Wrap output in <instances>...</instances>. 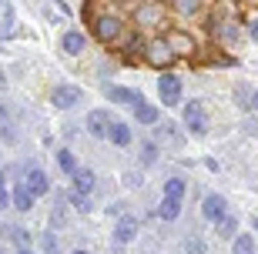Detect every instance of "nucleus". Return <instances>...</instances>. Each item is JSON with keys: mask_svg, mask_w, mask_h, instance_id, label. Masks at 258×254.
Returning <instances> with one entry per match:
<instances>
[{"mask_svg": "<svg viewBox=\"0 0 258 254\" xmlns=\"http://www.w3.org/2000/svg\"><path fill=\"white\" fill-rule=\"evenodd\" d=\"M184 127L191 134H208V114H205V104L201 101H188V107H184Z\"/></svg>", "mask_w": 258, "mask_h": 254, "instance_id": "nucleus-1", "label": "nucleus"}, {"mask_svg": "<svg viewBox=\"0 0 258 254\" xmlns=\"http://www.w3.org/2000/svg\"><path fill=\"white\" fill-rule=\"evenodd\" d=\"M144 54H148V64H151V67H171L174 57H178L171 47H168V40H164V37L151 40V44L144 47Z\"/></svg>", "mask_w": 258, "mask_h": 254, "instance_id": "nucleus-2", "label": "nucleus"}, {"mask_svg": "<svg viewBox=\"0 0 258 254\" xmlns=\"http://www.w3.org/2000/svg\"><path fill=\"white\" fill-rule=\"evenodd\" d=\"M158 94H161L164 107H178L181 104V80L174 74H161L158 77Z\"/></svg>", "mask_w": 258, "mask_h": 254, "instance_id": "nucleus-3", "label": "nucleus"}, {"mask_svg": "<svg viewBox=\"0 0 258 254\" xmlns=\"http://www.w3.org/2000/svg\"><path fill=\"white\" fill-rule=\"evenodd\" d=\"M94 34H97V40H114L117 34H121V20L114 17V14H101V17L94 20Z\"/></svg>", "mask_w": 258, "mask_h": 254, "instance_id": "nucleus-4", "label": "nucleus"}, {"mask_svg": "<svg viewBox=\"0 0 258 254\" xmlns=\"http://www.w3.org/2000/svg\"><path fill=\"white\" fill-rule=\"evenodd\" d=\"M81 97H84V94H81V87H74V84H60V87H54V107H60V111L74 107Z\"/></svg>", "mask_w": 258, "mask_h": 254, "instance_id": "nucleus-5", "label": "nucleus"}, {"mask_svg": "<svg viewBox=\"0 0 258 254\" xmlns=\"http://www.w3.org/2000/svg\"><path fill=\"white\" fill-rule=\"evenodd\" d=\"M164 40H168V47H171L178 57H188L195 50V40L188 37L184 30H168V34H164Z\"/></svg>", "mask_w": 258, "mask_h": 254, "instance_id": "nucleus-6", "label": "nucleus"}, {"mask_svg": "<svg viewBox=\"0 0 258 254\" xmlns=\"http://www.w3.org/2000/svg\"><path fill=\"white\" fill-rule=\"evenodd\" d=\"M111 117H107V111H91L87 114V131L94 134V137H107V131H111Z\"/></svg>", "mask_w": 258, "mask_h": 254, "instance_id": "nucleus-7", "label": "nucleus"}, {"mask_svg": "<svg viewBox=\"0 0 258 254\" xmlns=\"http://www.w3.org/2000/svg\"><path fill=\"white\" fill-rule=\"evenodd\" d=\"M225 198H221V194H208V198H205V204H201V211H205V217H208V221H221V217H225Z\"/></svg>", "mask_w": 258, "mask_h": 254, "instance_id": "nucleus-8", "label": "nucleus"}, {"mask_svg": "<svg viewBox=\"0 0 258 254\" xmlns=\"http://www.w3.org/2000/svg\"><path fill=\"white\" fill-rule=\"evenodd\" d=\"M104 94L111 97V101H117V104H131V107L141 101V94H138V91H127V87H117V84L104 87Z\"/></svg>", "mask_w": 258, "mask_h": 254, "instance_id": "nucleus-9", "label": "nucleus"}, {"mask_svg": "<svg viewBox=\"0 0 258 254\" xmlns=\"http://www.w3.org/2000/svg\"><path fill=\"white\" fill-rule=\"evenodd\" d=\"M134 231H138V221H134L131 214H121V221H117V227H114V237L121 241V244H127L134 237Z\"/></svg>", "mask_w": 258, "mask_h": 254, "instance_id": "nucleus-10", "label": "nucleus"}, {"mask_svg": "<svg viewBox=\"0 0 258 254\" xmlns=\"http://www.w3.org/2000/svg\"><path fill=\"white\" fill-rule=\"evenodd\" d=\"M60 47H64L67 54L74 57V54H81V50L87 47V40H84V34H81V30H67L64 40H60Z\"/></svg>", "mask_w": 258, "mask_h": 254, "instance_id": "nucleus-11", "label": "nucleus"}, {"mask_svg": "<svg viewBox=\"0 0 258 254\" xmlns=\"http://www.w3.org/2000/svg\"><path fill=\"white\" fill-rule=\"evenodd\" d=\"M24 184L34 191V198H40V194H47V191H50V181H47V174H44V171H30Z\"/></svg>", "mask_w": 258, "mask_h": 254, "instance_id": "nucleus-12", "label": "nucleus"}, {"mask_svg": "<svg viewBox=\"0 0 258 254\" xmlns=\"http://www.w3.org/2000/svg\"><path fill=\"white\" fill-rule=\"evenodd\" d=\"M138 20H141L144 27H154V24H161V20H164L161 4H148V7H141V10H138Z\"/></svg>", "mask_w": 258, "mask_h": 254, "instance_id": "nucleus-13", "label": "nucleus"}, {"mask_svg": "<svg viewBox=\"0 0 258 254\" xmlns=\"http://www.w3.org/2000/svg\"><path fill=\"white\" fill-rule=\"evenodd\" d=\"M10 201H14V207H17V211H30V207H34V191H30L27 184H17Z\"/></svg>", "mask_w": 258, "mask_h": 254, "instance_id": "nucleus-14", "label": "nucleus"}, {"mask_svg": "<svg viewBox=\"0 0 258 254\" xmlns=\"http://www.w3.org/2000/svg\"><path fill=\"white\" fill-rule=\"evenodd\" d=\"M134 121L138 124H158V107L144 104V97H141V101L134 104Z\"/></svg>", "mask_w": 258, "mask_h": 254, "instance_id": "nucleus-15", "label": "nucleus"}, {"mask_svg": "<svg viewBox=\"0 0 258 254\" xmlns=\"http://www.w3.org/2000/svg\"><path fill=\"white\" fill-rule=\"evenodd\" d=\"M107 137H111L117 147H127V144H131V127L121 124V121H114V124H111V131H107Z\"/></svg>", "mask_w": 258, "mask_h": 254, "instance_id": "nucleus-16", "label": "nucleus"}, {"mask_svg": "<svg viewBox=\"0 0 258 254\" xmlns=\"http://www.w3.org/2000/svg\"><path fill=\"white\" fill-rule=\"evenodd\" d=\"M71 178H74V191L91 194V188H94V174H91V171H74Z\"/></svg>", "mask_w": 258, "mask_h": 254, "instance_id": "nucleus-17", "label": "nucleus"}, {"mask_svg": "<svg viewBox=\"0 0 258 254\" xmlns=\"http://www.w3.org/2000/svg\"><path fill=\"white\" fill-rule=\"evenodd\" d=\"M178 214H181V198H164L161 201V217L164 221H174Z\"/></svg>", "mask_w": 258, "mask_h": 254, "instance_id": "nucleus-18", "label": "nucleus"}, {"mask_svg": "<svg viewBox=\"0 0 258 254\" xmlns=\"http://www.w3.org/2000/svg\"><path fill=\"white\" fill-rule=\"evenodd\" d=\"M231 254H255V241H251V234L235 237V247H231Z\"/></svg>", "mask_w": 258, "mask_h": 254, "instance_id": "nucleus-19", "label": "nucleus"}, {"mask_svg": "<svg viewBox=\"0 0 258 254\" xmlns=\"http://www.w3.org/2000/svg\"><path fill=\"white\" fill-rule=\"evenodd\" d=\"M164 198H184V181L171 178L168 184H164Z\"/></svg>", "mask_w": 258, "mask_h": 254, "instance_id": "nucleus-20", "label": "nucleus"}, {"mask_svg": "<svg viewBox=\"0 0 258 254\" xmlns=\"http://www.w3.org/2000/svg\"><path fill=\"white\" fill-rule=\"evenodd\" d=\"M57 164H60V171H67V174H74V171H77V160H74L71 151H57Z\"/></svg>", "mask_w": 258, "mask_h": 254, "instance_id": "nucleus-21", "label": "nucleus"}, {"mask_svg": "<svg viewBox=\"0 0 258 254\" xmlns=\"http://www.w3.org/2000/svg\"><path fill=\"white\" fill-rule=\"evenodd\" d=\"M218 231H221V237H235L238 221H235V217H221V221H218Z\"/></svg>", "mask_w": 258, "mask_h": 254, "instance_id": "nucleus-22", "label": "nucleus"}, {"mask_svg": "<svg viewBox=\"0 0 258 254\" xmlns=\"http://www.w3.org/2000/svg\"><path fill=\"white\" fill-rule=\"evenodd\" d=\"M174 7H178V14H195L198 10V0H174Z\"/></svg>", "mask_w": 258, "mask_h": 254, "instance_id": "nucleus-23", "label": "nucleus"}, {"mask_svg": "<svg viewBox=\"0 0 258 254\" xmlns=\"http://www.w3.org/2000/svg\"><path fill=\"white\" fill-rule=\"evenodd\" d=\"M71 201H74V207H81V211L91 207V204H87V194H81V191H74V198H71Z\"/></svg>", "mask_w": 258, "mask_h": 254, "instance_id": "nucleus-24", "label": "nucleus"}, {"mask_svg": "<svg viewBox=\"0 0 258 254\" xmlns=\"http://www.w3.org/2000/svg\"><path fill=\"white\" fill-rule=\"evenodd\" d=\"M10 234H14V241H17L20 247H27V244H30V234H24V231H10Z\"/></svg>", "mask_w": 258, "mask_h": 254, "instance_id": "nucleus-25", "label": "nucleus"}, {"mask_svg": "<svg viewBox=\"0 0 258 254\" xmlns=\"http://www.w3.org/2000/svg\"><path fill=\"white\" fill-rule=\"evenodd\" d=\"M154 154H158V151H154V144H144V154H141V157H144V164H151V160H154Z\"/></svg>", "mask_w": 258, "mask_h": 254, "instance_id": "nucleus-26", "label": "nucleus"}, {"mask_svg": "<svg viewBox=\"0 0 258 254\" xmlns=\"http://www.w3.org/2000/svg\"><path fill=\"white\" fill-rule=\"evenodd\" d=\"M184 251H188V254H201L205 247H201V241H188V244H184Z\"/></svg>", "mask_w": 258, "mask_h": 254, "instance_id": "nucleus-27", "label": "nucleus"}, {"mask_svg": "<svg viewBox=\"0 0 258 254\" xmlns=\"http://www.w3.org/2000/svg\"><path fill=\"white\" fill-rule=\"evenodd\" d=\"M7 204H10V198H7V191H4V184H0V211H4Z\"/></svg>", "mask_w": 258, "mask_h": 254, "instance_id": "nucleus-28", "label": "nucleus"}, {"mask_svg": "<svg viewBox=\"0 0 258 254\" xmlns=\"http://www.w3.org/2000/svg\"><path fill=\"white\" fill-rule=\"evenodd\" d=\"M251 107H255V114H258V91L251 94Z\"/></svg>", "mask_w": 258, "mask_h": 254, "instance_id": "nucleus-29", "label": "nucleus"}, {"mask_svg": "<svg viewBox=\"0 0 258 254\" xmlns=\"http://www.w3.org/2000/svg\"><path fill=\"white\" fill-rule=\"evenodd\" d=\"M251 37L258 40V20H255V24H251Z\"/></svg>", "mask_w": 258, "mask_h": 254, "instance_id": "nucleus-30", "label": "nucleus"}, {"mask_svg": "<svg viewBox=\"0 0 258 254\" xmlns=\"http://www.w3.org/2000/svg\"><path fill=\"white\" fill-rule=\"evenodd\" d=\"M17 254H30V251H27V247H20V251H17Z\"/></svg>", "mask_w": 258, "mask_h": 254, "instance_id": "nucleus-31", "label": "nucleus"}, {"mask_svg": "<svg viewBox=\"0 0 258 254\" xmlns=\"http://www.w3.org/2000/svg\"><path fill=\"white\" fill-rule=\"evenodd\" d=\"M0 184H4V171H0Z\"/></svg>", "mask_w": 258, "mask_h": 254, "instance_id": "nucleus-32", "label": "nucleus"}, {"mask_svg": "<svg viewBox=\"0 0 258 254\" xmlns=\"http://www.w3.org/2000/svg\"><path fill=\"white\" fill-rule=\"evenodd\" d=\"M0 87H4V74H0Z\"/></svg>", "mask_w": 258, "mask_h": 254, "instance_id": "nucleus-33", "label": "nucleus"}, {"mask_svg": "<svg viewBox=\"0 0 258 254\" xmlns=\"http://www.w3.org/2000/svg\"><path fill=\"white\" fill-rule=\"evenodd\" d=\"M74 254H87V251H74Z\"/></svg>", "mask_w": 258, "mask_h": 254, "instance_id": "nucleus-34", "label": "nucleus"}]
</instances>
